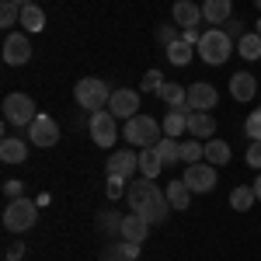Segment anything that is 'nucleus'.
<instances>
[{"label":"nucleus","instance_id":"37998d69","mask_svg":"<svg viewBox=\"0 0 261 261\" xmlns=\"http://www.w3.org/2000/svg\"><path fill=\"white\" fill-rule=\"evenodd\" d=\"M4 258H7V261H21V258H24V244H11V247L4 251Z\"/></svg>","mask_w":261,"mask_h":261},{"label":"nucleus","instance_id":"c9c22d12","mask_svg":"<svg viewBox=\"0 0 261 261\" xmlns=\"http://www.w3.org/2000/svg\"><path fill=\"white\" fill-rule=\"evenodd\" d=\"M153 35H157V42H161L164 49H167V45H171V42H178V39H181L178 24H161V28H157V32H153Z\"/></svg>","mask_w":261,"mask_h":261},{"label":"nucleus","instance_id":"6ab92c4d","mask_svg":"<svg viewBox=\"0 0 261 261\" xmlns=\"http://www.w3.org/2000/svg\"><path fill=\"white\" fill-rule=\"evenodd\" d=\"M188 136H195V140H213L216 136V119L209 115V112H192L188 115Z\"/></svg>","mask_w":261,"mask_h":261},{"label":"nucleus","instance_id":"2f4dec72","mask_svg":"<svg viewBox=\"0 0 261 261\" xmlns=\"http://www.w3.org/2000/svg\"><path fill=\"white\" fill-rule=\"evenodd\" d=\"M181 161L185 164H199V161H205V143L202 140H181Z\"/></svg>","mask_w":261,"mask_h":261},{"label":"nucleus","instance_id":"49530a36","mask_svg":"<svg viewBox=\"0 0 261 261\" xmlns=\"http://www.w3.org/2000/svg\"><path fill=\"white\" fill-rule=\"evenodd\" d=\"M254 32H258V35H261V18H258V24H254Z\"/></svg>","mask_w":261,"mask_h":261},{"label":"nucleus","instance_id":"bb28decb","mask_svg":"<svg viewBox=\"0 0 261 261\" xmlns=\"http://www.w3.org/2000/svg\"><path fill=\"white\" fill-rule=\"evenodd\" d=\"M164 192H167V202H171V209H188V202H192V188L185 185V178L171 181Z\"/></svg>","mask_w":261,"mask_h":261},{"label":"nucleus","instance_id":"39448f33","mask_svg":"<svg viewBox=\"0 0 261 261\" xmlns=\"http://www.w3.org/2000/svg\"><path fill=\"white\" fill-rule=\"evenodd\" d=\"M35 101H32V94H21V91H14V94H7L4 98V119H7V125H18V129H28L32 122H35Z\"/></svg>","mask_w":261,"mask_h":261},{"label":"nucleus","instance_id":"412c9836","mask_svg":"<svg viewBox=\"0 0 261 261\" xmlns=\"http://www.w3.org/2000/svg\"><path fill=\"white\" fill-rule=\"evenodd\" d=\"M157 98L167 105V108H181V105H188V87H181L174 81H164L161 91H157Z\"/></svg>","mask_w":261,"mask_h":261},{"label":"nucleus","instance_id":"cd10ccee","mask_svg":"<svg viewBox=\"0 0 261 261\" xmlns=\"http://www.w3.org/2000/svg\"><path fill=\"white\" fill-rule=\"evenodd\" d=\"M161 167H164V161H161V153H157L153 146L140 150V174H143V178H157Z\"/></svg>","mask_w":261,"mask_h":261},{"label":"nucleus","instance_id":"2eb2a0df","mask_svg":"<svg viewBox=\"0 0 261 261\" xmlns=\"http://www.w3.org/2000/svg\"><path fill=\"white\" fill-rule=\"evenodd\" d=\"M150 226L153 223L146 220L143 213H129L125 220H122V241H133V244H143L150 237Z\"/></svg>","mask_w":261,"mask_h":261},{"label":"nucleus","instance_id":"6e6552de","mask_svg":"<svg viewBox=\"0 0 261 261\" xmlns=\"http://www.w3.org/2000/svg\"><path fill=\"white\" fill-rule=\"evenodd\" d=\"M28 143L39 146V150H49L60 143V122L49 119V115H35V122L28 125Z\"/></svg>","mask_w":261,"mask_h":261},{"label":"nucleus","instance_id":"aec40b11","mask_svg":"<svg viewBox=\"0 0 261 261\" xmlns=\"http://www.w3.org/2000/svg\"><path fill=\"white\" fill-rule=\"evenodd\" d=\"M0 161L4 164H24L28 161V143L21 136H4L0 140Z\"/></svg>","mask_w":261,"mask_h":261},{"label":"nucleus","instance_id":"4c0bfd02","mask_svg":"<svg viewBox=\"0 0 261 261\" xmlns=\"http://www.w3.org/2000/svg\"><path fill=\"white\" fill-rule=\"evenodd\" d=\"M161 84H164V73L161 70H146V73H143V91H153V94H157V91H161Z\"/></svg>","mask_w":261,"mask_h":261},{"label":"nucleus","instance_id":"b1692460","mask_svg":"<svg viewBox=\"0 0 261 261\" xmlns=\"http://www.w3.org/2000/svg\"><path fill=\"white\" fill-rule=\"evenodd\" d=\"M164 136H174V140H181L185 133H188V115L185 112H178V108H167V115H164Z\"/></svg>","mask_w":261,"mask_h":261},{"label":"nucleus","instance_id":"20e7f679","mask_svg":"<svg viewBox=\"0 0 261 261\" xmlns=\"http://www.w3.org/2000/svg\"><path fill=\"white\" fill-rule=\"evenodd\" d=\"M39 223V202L32 199H14L4 209V230L7 233H24Z\"/></svg>","mask_w":261,"mask_h":261},{"label":"nucleus","instance_id":"f3484780","mask_svg":"<svg viewBox=\"0 0 261 261\" xmlns=\"http://www.w3.org/2000/svg\"><path fill=\"white\" fill-rule=\"evenodd\" d=\"M230 94H233V101H241V105H247V101H254V94H258V81H254V73H233L230 77Z\"/></svg>","mask_w":261,"mask_h":261},{"label":"nucleus","instance_id":"7c9ffc66","mask_svg":"<svg viewBox=\"0 0 261 261\" xmlns=\"http://www.w3.org/2000/svg\"><path fill=\"white\" fill-rule=\"evenodd\" d=\"M192 53H195V45H188V42H171L167 45V60H171V66H188L192 63Z\"/></svg>","mask_w":261,"mask_h":261},{"label":"nucleus","instance_id":"7ed1b4c3","mask_svg":"<svg viewBox=\"0 0 261 261\" xmlns=\"http://www.w3.org/2000/svg\"><path fill=\"white\" fill-rule=\"evenodd\" d=\"M161 133H164V125L153 119V115H136V119L125 122V129H122V136L129 140V146H140V150L157 146V143L164 140Z\"/></svg>","mask_w":261,"mask_h":261},{"label":"nucleus","instance_id":"4468645a","mask_svg":"<svg viewBox=\"0 0 261 261\" xmlns=\"http://www.w3.org/2000/svg\"><path fill=\"white\" fill-rule=\"evenodd\" d=\"M171 18L178 28H199L202 21V7L199 4H192V0H174V7H171Z\"/></svg>","mask_w":261,"mask_h":261},{"label":"nucleus","instance_id":"a878e982","mask_svg":"<svg viewBox=\"0 0 261 261\" xmlns=\"http://www.w3.org/2000/svg\"><path fill=\"white\" fill-rule=\"evenodd\" d=\"M254 202H258V195H254V185H237V188L230 192V209H233V213H247Z\"/></svg>","mask_w":261,"mask_h":261},{"label":"nucleus","instance_id":"ddd939ff","mask_svg":"<svg viewBox=\"0 0 261 261\" xmlns=\"http://www.w3.org/2000/svg\"><path fill=\"white\" fill-rule=\"evenodd\" d=\"M157 192H161V188L153 185V178H143V174H140V178H133V181H129V188H125L129 209H133V213H143V205L153 199Z\"/></svg>","mask_w":261,"mask_h":261},{"label":"nucleus","instance_id":"5701e85b","mask_svg":"<svg viewBox=\"0 0 261 261\" xmlns=\"http://www.w3.org/2000/svg\"><path fill=\"white\" fill-rule=\"evenodd\" d=\"M21 28H24L28 35H35V32L45 28V11H42L39 4H24V7H21Z\"/></svg>","mask_w":261,"mask_h":261},{"label":"nucleus","instance_id":"9d476101","mask_svg":"<svg viewBox=\"0 0 261 261\" xmlns=\"http://www.w3.org/2000/svg\"><path fill=\"white\" fill-rule=\"evenodd\" d=\"M32 60V42L24 32H11L7 39H4V63L7 66H24V63Z\"/></svg>","mask_w":261,"mask_h":261},{"label":"nucleus","instance_id":"423d86ee","mask_svg":"<svg viewBox=\"0 0 261 261\" xmlns=\"http://www.w3.org/2000/svg\"><path fill=\"white\" fill-rule=\"evenodd\" d=\"M87 129H91L94 146H101V150H112L115 140H119V119H115L108 108H105V112H94V115L87 119Z\"/></svg>","mask_w":261,"mask_h":261},{"label":"nucleus","instance_id":"f8f14e48","mask_svg":"<svg viewBox=\"0 0 261 261\" xmlns=\"http://www.w3.org/2000/svg\"><path fill=\"white\" fill-rule=\"evenodd\" d=\"M216 105H220V91L213 84H205V81L188 84V108L192 112H213Z\"/></svg>","mask_w":261,"mask_h":261},{"label":"nucleus","instance_id":"a211bd4d","mask_svg":"<svg viewBox=\"0 0 261 261\" xmlns=\"http://www.w3.org/2000/svg\"><path fill=\"white\" fill-rule=\"evenodd\" d=\"M143 251V244H133V241H115V244H105L101 251V261H136Z\"/></svg>","mask_w":261,"mask_h":261},{"label":"nucleus","instance_id":"c85d7f7f","mask_svg":"<svg viewBox=\"0 0 261 261\" xmlns=\"http://www.w3.org/2000/svg\"><path fill=\"white\" fill-rule=\"evenodd\" d=\"M122 213H115V209H105L98 216V230L105 233V237H122Z\"/></svg>","mask_w":261,"mask_h":261},{"label":"nucleus","instance_id":"f704fd0d","mask_svg":"<svg viewBox=\"0 0 261 261\" xmlns=\"http://www.w3.org/2000/svg\"><path fill=\"white\" fill-rule=\"evenodd\" d=\"M244 133H247V140H261V108H254L244 119Z\"/></svg>","mask_w":261,"mask_h":261},{"label":"nucleus","instance_id":"1a4fd4ad","mask_svg":"<svg viewBox=\"0 0 261 261\" xmlns=\"http://www.w3.org/2000/svg\"><path fill=\"white\" fill-rule=\"evenodd\" d=\"M105 171H108V178L133 181V174L140 171V153H133V150H115V153L105 161Z\"/></svg>","mask_w":261,"mask_h":261},{"label":"nucleus","instance_id":"58836bf2","mask_svg":"<svg viewBox=\"0 0 261 261\" xmlns=\"http://www.w3.org/2000/svg\"><path fill=\"white\" fill-rule=\"evenodd\" d=\"M4 195H7V202H14V199H24V181H18V178L4 181Z\"/></svg>","mask_w":261,"mask_h":261},{"label":"nucleus","instance_id":"f03ea898","mask_svg":"<svg viewBox=\"0 0 261 261\" xmlns=\"http://www.w3.org/2000/svg\"><path fill=\"white\" fill-rule=\"evenodd\" d=\"M73 98H77V105H81L87 115H94V112H105L108 108L112 87L101 81V77H81L77 87H73Z\"/></svg>","mask_w":261,"mask_h":261},{"label":"nucleus","instance_id":"f257e3e1","mask_svg":"<svg viewBox=\"0 0 261 261\" xmlns=\"http://www.w3.org/2000/svg\"><path fill=\"white\" fill-rule=\"evenodd\" d=\"M195 49H199L202 63H209V66H223V63H226L230 56H233V53H237L233 39H230L223 28H205Z\"/></svg>","mask_w":261,"mask_h":261},{"label":"nucleus","instance_id":"79ce46f5","mask_svg":"<svg viewBox=\"0 0 261 261\" xmlns=\"http://www.w3.org/2000/svg\"><path fill=\"white\" fill-rule=\"evenodd\" d=\"M202 39V28H181V42H188V45H199Z\"/></svg>","mask_w":261,"mask_h":261},{"label":"nucleus","instance_id":"473e14b6","mask_svg":"<svg viewBox=\"0 0 261 261\" xmlns=\"http://www.w3.org/2000/svg\"><path fill=\"white\" fill-rule=\"evenodd\" d=\"M237 53L244 60H261V35L258 32H247L241 42H237Z\"/></svg>","mask_w":261,"mask_h":261},{"label":"nucleus","instance_id":"dca6fc26","mask_svg":"<svg viewBox=\"0 0 261 261\" xmlns=\"http://www.w3.org/2000/svg\"><path fill=\"white\" fill-rule=\"evenodd\" d=\"M202 18L209 21L213 28H223L226 21L233 18V0H202Z\"/></svg>","mask_w":261,"mask_h":261},{"label":"nucleus","instance_id":"a18cd8bd","mask_svg":"<svg viewBox=\"0 0 261 261\" xmlns=\"http://www.w3.org/2000/svg\"><path fill=\"white\" fill-rule=\"evenodd\" d=\"M14 4H18V7H24V4H35V0H14Z\"/></svg>","mask_w":261,"mask_h":261},{"label":"nucleus","instance_id":"9b49d317","mask_svg":"<svg viewBox=\"0 0 261 261\" xmlns=\"http://www.w3.org/2000/svg\"><path fill=\"white\" fill-rule=\"evenodd\" d=\"M108 112L115 115V119H136L140 115V94L136 91H129V87H119V91H112V101H108Z\"/></svg>","mask_w":261,"mask_h":261},{"label":"nucleus","instance_id":"72a5a7b5","mask_svg":"<svg viewBox=\"0 0 261 261\" xmlns=\"http://www.w3.org/2000/svg\"><path fill=\"white\" fill-rule=\"evenodd\" d=\"M18 21H21V7L14 0H4V4H0V24H4V28H14Z\"/></svg>","mask_w":261,"mask_h":261},{"label":"nucleus","instance_id":"4be33fe9","mask_svg":"<svg viewBox=\"0 0 261 261\" xmlns=\"http://www.w3.org/2000/svg\"><path fill=\"white\" fill-rule=\"evenodd\" d=\"M167 213H171V202H167V192H157L153 199H150L146 205H143V216H146V220L153 223V226L167 220Z\"/></svg>","mask_w":261,"mask_h":261},{"label":"nucleus","instance_id":"de8ad7c7","mask_svg":"<svg viewBox=\"0 0 261 261\" xmlns=\"http://www.w3.org/2000/svg\"><path fill=\"white\" fill-rule=\"evenodd\" d=\"M254 7H258V11H261V0H254Z\"/></svg>","mask_w":261,"mask_h":261},{"label":"nucleus","instance_id":"0eeeda50","mask_svg":"<svg viewBox=\"0 0 261 261\" xmlns=\"http://www.w3.org/2000/svg\"><path fill=\"white\" fill-rule=\"evenodd\" d=\"M185 185L192 188V195H205L216 188V164L209 161H199V164H188L185 171Z\"/></svg>","mask_w":261,"mask_h":261},{"label":"nucleus","instance_id":"c03bdc74","mask_svg":"<svg viewBox=\"0 0 261 261\" xmlns=\"http://www.w3.org/2000/svg\"><path fill=\"white\" fill-rule=\"evenodd\" d=\"M254 195H258V202H261V174L254 178Z\"/></svg>","mask_w":261,"mask_h":261},{"label":"nucleus","instance_id":"c756f323","mask_svg":"<svg viewBox=\"0 0 261 261\" xmlns=\"http://www.w3.org/2000/svg\"><path fill=\"white\" fill-rule=\"evenodd\" d=\"M153 150L161 153L164 167H171V164H178V161H181V140H174V136H164V140L157 143Z\"/></svg>","mask_w":261,"mask_h":261},{"label":"nucleus","instance_id":"a19ab883","mask_svg":"<svg viewBox=\"0 0 261 261\" xmlns=\"http://www.w3.org/2000/svg\"><path fill=\"white\" fill-rule=\"evenodd\" d=\"M125 188H129V181H122V178H108V199H122L125 195Z\"/></svg>","mask_w":261,"mask_h":261},{"label":"nucleus","instance_id":"ea45409f","mask_svg":"<svg viewBox=\"0 0 261 261\" xmlns=\"http://www.w3.org/2000/svg\"><path fill=\"white\" fill-rule=\"evenodd\" d=\"M223 32H226L230 39H237V42H241L244 35H247V32H244V21H241V18H230L226 24H223Z\"/></svg>","mask_w":261,"mask_h":261},{"label":"nucleus","instance_id":"393cba45","mask_svg":"<svg viewBox=\"0 0 261 261\" xmlns=\"http://www.w3.org/2000/svg\"><path fill=\"white\" fill-rule=\"evenodd\" d=\"M230 157H233V150H230V143L226 140H205V161L216 164V167H223V164H230Z\"/></svg>","mask_w":261,"mask_h":261},{"label":"nucleus","instance_id":"e433bc0d","mask_svg":"<svg viewBox=\"0 0 261 261\" xmlns=\"http://www.w3.org/2000/svg\"><path fill=\"white\" fill-rule=\"evenodd\" d=\"M244 164H247V167H254V171H261V140H251L247 153H244Z\"/></svg>","mask_w":261,"mask_h":261}]
</instances>
